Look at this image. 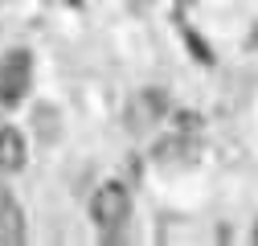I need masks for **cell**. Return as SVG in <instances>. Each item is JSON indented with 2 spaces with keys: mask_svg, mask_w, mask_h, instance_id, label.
Here are the masks:
<instances>
[{
  "mask_svg": "<svg viewBox=\"0 0 258 246\" xmlns=\"http://www.w3.org/2000/svg\"><path fill=\"white\" fill-rule=\"evenodd\" d=\"M90 218H94V226H99L103 234L123 230V222L132 218V197H127L123 184L107 180V184L94 189V197H90Z\"/></svg>",
  "mask_w": 258,
  "mask_h": 246,
  "instance_id": "1",
  "label": "cell"
},
{
  "mask_svg": "<svg viewBox=\"0 0 258 246\" xmlns=\"http://www.w3.org/2000/svg\"><path fill=\"white\" fill-rule=\"evenodd\" d=\"M29 82H33V53H29V49L5 53V61H0V103L17 107L25 99Z\"/></svg>",
  "mask_w": 258,
  "mask_h": 246,
  "instance_id": "2",
  "label": "cell"
},
{
  "mask_svg": "<svg viewBox=\"0 0 258 246\" xmlns=\"http://www.w3.org/2000/svg\"><path fill=\"white\" fill-rule=\"evenodd\" d=\"M164 111H168L164 90H140V95L127 103V128H132V132H148Z\"/></svg>",
  "mask_w": 258,
  "mask_h": 246,
  "instance_id": "3",
  "label": "cell"
},
{
  "mask_svg": "<svg viewBox=\"0 0 258 246\" xmlns=\"http://www.w3.org/2000/svg\"><path fill=\"white\" fill-rule=\"evenodd\" d=\"M0 168L5 172L25 168V136L17 128H0Z\"/></svg>",
  "mask_w": 258,
  "mask_h": 246,
  "instance_id": "4",
  "label": "cell"
},
{
  "mask_svg": "<svg viewBox=\"0 0 258 246\" xmlns=\"http://www.w3.org/2000/svg\"><path fill=\"white\" fill-rule=\"evenodd\" d=\"M156 160L168 164V168H176V164H192V160H197V148H192L184 136H180V140H164V144L156 148Z\"/></svg>",
  "mask_w": 258,
  "mask_h": 246,
  "instance_id": "5",
  "label": "cell"
},
{
  "mask_svg": "<svg viewBox=\"0 0 258 246\" xmlns=\"http://www.w3.org/2000/svg\"><path fill=\"white\" fill-rule=\"evenodd\" d=\"M0 238H5V242H21L25 238V213L17 209V201L0 213Z\"/></svg>",
  "mask_w": 258,
  "mask_h": 246,
  "instance_id": "6",
  "label": "cell"
},
{
  "mask_svg": "<svg viewBox=\"0 0 258 246\" xmlns=\"http://www.w3.org/2000/svg\"><path fill=\"white\" fill-rule=\"evenodd\" d=\"M9 205H13V193H9V184H5V180H0V213H5Z\"/></svg>",
  "mask_w": 258,
  "mask_h": 246,
  "instance_id": "7",
  "label": "cell"
},
{
  "mask_svg": "<svg viewBox=\"0 0 258 246\" xmlns=\"http://www.w3.org/2000/svg\"><path fill=\"white\" fill-rule=\"evenodd\" d=\"M254 242H258V222H254Z\"/></svg>",
  "mask_w": 258,
  "mask_h": 246,
  "instance_id": "8",
  "label": "cell"
},
{
  "mask_svg": "<svg viewBox=\"0 0 258 246\" xmlns=\"http://www.w3.org/2000/svg\"><path fill=\"white\" fill-rule=\"evenodd\" d=\"M176 5H192V0H176Z\"/></svg>",
  "mask_w": 258,
  "mask_h": 246,
  "instance_id": "9",
  "label": "cell"
}]
</instances>
